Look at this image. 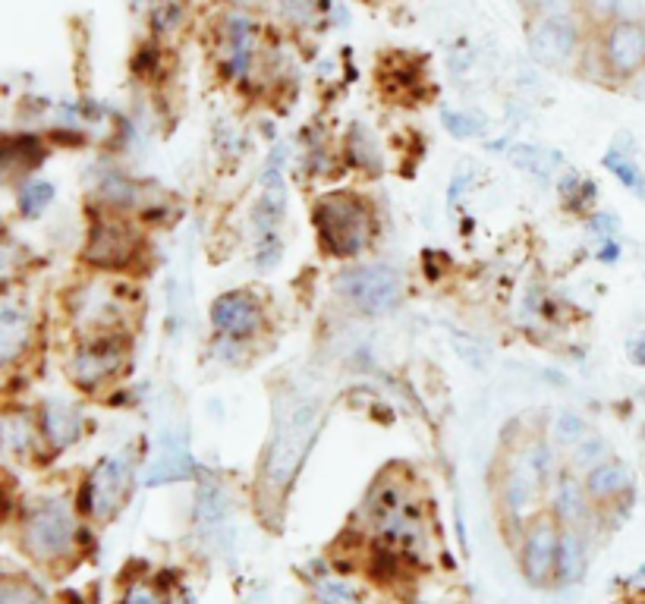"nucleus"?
<instances>
[{
    "label": "nucleus",
    "instance_id": "14",
    "mask_svg": "<svg viewBox=\"0 0 645 604\" xmlns=\"http://www.w3.org/2000/svg\"><path fill=\"white\" fill-rule=\"evenodd\" d=\"M29 338H32L29 309L16 306L13 296H7L3 309H0V360L3 363H16V356L29 346Z\"/></svg>",
    "mask_w": 645,
    "mask_h": 604
},
{
    "label": "nucleus",
    "instance_id": "25",
    "mask_svg": "<svg viewBox=\"0 0 645 604\" xmlns=\"http://www.w3.org/2000/svg\"><path fill=\"white\" fill-rule=\"evenodd\" d=\"M0 604H45L42 592L35 585L20 580H7L0 589Z\"/></svg>",
    "mask_w": 645,
    "mask_h": 604
},
{
    "label": "nucleus",
    "instance_id": "20",
    "mask_svg": "<svg viewBox=\"0 0 645 604\" xmlns=\"http://www.w3.org/2000/svg\"><path fill=\"white\" fill-rule=\"evenodd\" d=\"M604 168L618 176V183H621L623 190H630V193L640 195V198L645 202V173L643 168L636 164V158H633V155H623V151H618V148H611V151L604 155Z\"/></svg>",
    "mask_w": 645,
    "mask_h": 604
},
{
    "label": "nucleus",
    "instance_id": "7",
    "mask_svg": "<svg viewBox=\"0 0 645 604\" xmlns=\"http://www.w3.org/2000/svg\"><path fill=\"white\" fill-rule=\"evenodd\" d=\"M529 54L545 67H564L579 50V25L564 16H535L527 32Z\"/></svg>",
    "mask_w": 645,
    "mask_h": 604
},
{
    "label": "nucleus",
    "instance_id": "28",
    "mask_svg": "<svg viewBox=\"0 0 645 604\" xmlns=\"http://www.w3.org/2000/svg\"><path fill=\"white\" fill-rule=\"evenodd\" d=\"M281 7H284V13H287L290 20L309 23L325 10V0H281Z\"/></svg>",
    "mask_w": 645,
    "mask_h": 604
},
{
    "label": "nucleus",
    "instance_id": "1",
    "mask_svg": "<svg viewBox=\"0 0 645 604\" xmlns=\"http://www.w3.org/2000/svg\"><path fill=\"white\" fill-rule=\"evenodd\" d=\"M321 429V407L315 400H296L290 410L278 412L274 422V437L264 454L262 466V488L274 501L290 488L296 479L303 459L309 454L312 441Z\"/></svg>",
    "mask_w": 645,
    "mask_h": 604
},
{
    "label": "nucleus",
    "instance_id": "26",
    "mask_svg": "<svg viewBox=\"0 0 645 604\" xmlns=\"http://www.w3.org/2000/svg\"><path fill=\"white\" fill-rule=\"evenodd\" d=\"M554 437L561 444H579V441H586V422L576 412H561L554 419Z\"/></svg>",
    "mask_w": 645,
    "mask_h": 604
},
{
    "label": "nucleus",
    "instance_id": "34",
    "mask_svg": "<svg viewBox=\"0 0 645 604\" xmlns=\"http://www.w3.org/2000/svg\"><path fill=\"white\" fill-rule=\"evenodd\" d=\"M618 227H621V224H618V218H614V215H608V212H601V215H596V218L589 220V230L596 233L598 240H604V242L614 240Z\"/></svg>",
    "mask_w": 645,
    "mask_h": 604
},
{
    "label": "nucleus",
    "instance_id": "22",
    "mask_svg": "<svg viewBox=\"0 0 645 604\" xmlns=\"http://www.w3.org/2000/svg\"><path fill=\"white\" fill-rule=\"evenodd\" d=\"M579 573H582V538H579L576 532H564L557 577H561L564 582H574Z\"/></svg>",
    "mask_w": 645,
    "mask_h": 604
},
{
    "label": "nucleus",
    "instance_id": "10",
    "mask_svg": "<svg viewBox=\"0 0 645 604\" xmlns=\"http://www.w3.org/2000/svg\"><path fill=\"white\" fill-rule=\"evenodd\" d=\"M212 324L224 340H252L264 324V312L259 299L246 290H230L217 296L212 306Z\"/></svg>",
    "mask_w": 645,
    "mask_h": 604
},
{
    "label": "nucleus",
    "instance_id": "13",
    "mask_svg": "<svg viewBox=\"0 0 645 604\" xmlns=\"http://www.w3.org/2000/svg\"><path fill=\"white\" fill-rule=\"evenodd\" d=\"M195 476V463H192L190 447L183 435H168L161 441L158 459L151 463V469L145 472V485H168V482H186Z\"/></svg>",
    "mask_w": 645,
    "mask_h": 604
},
{
    "label": "nucleus",
    "instance_id": "27",
    "mask_svg": "<svg viewBox=\"0 0 645 604\" xmlns=\"http://www.w3.org/2000/svg\"><path fill=\"white\" fill-rule=\"evenodd\" d=\"M441 123L454 133V136H460V139H469V136H476L478 129H482V121H476L473 114H460V111H441Z\"/></svg>",
    "mask_w": 645,
    "mask_h": 604
},
{
    "label": "nucleus",
    "instance_id": "23",
    "mask_svg": "<svg viewBox=\"0 0 645 604\" xmlns=\"http://www.w3.org/2000/svg\"><path fill=\"white\" fill-rule=\"evenodd\" d=\"M3 441H7L10 451L25 454L32 447V425H29V419L20 415V412H7L3 415Z\"/></svg>",
    "mask_w": 645,
    "mask_h": 604
},
{
    "label": "nucleus",
    "instance_id": "38",
    "mask_svg": "<svg viewBox=\"0 0 645 604\" xmlns=\"http://www.w3.org/2000/svg\"><path fill=\"white\" fill-rule=\"evenodd\" d=\"M618 255H621V246L614 240H608L601 249H598V262H608V265H614L618 262Z\"/></svg>",
    "mask_w": 645,
    "mask_h": 604
},
{
    "label": "nucleus",
    "instance_id": "16",
    "mask_svg": "<svg viewBox=\"0 0 645 604\" xmlns=\"http://www.w3.org/2000/svg\"><path fill=\"white\" fill-rule=\"evenodd\" d=\"M42 422H45V435H48L50 447H57V451L70 447L72 441L79 437V432H82V412L70 407V403H60V400H54V403L45 407Z\"/></svg>",
    "mask_w": 645,
    "mask_h": 604
},
{
    "label": "nucleus",
    "instance_id": "39",
    "mask_svg": "<svg viewBox=\"0 0 645 604\" xmlns=\"http://www.w3.org/2000/svg\"><path fill=\"white\" fill-rule=\"evenodd\" d=\"M239 7H249V3H259V0H237Z\"/></svg>",
    "mask_w": 645,
    "mask_h": 604
},
{
    "label": "nucleus",
    "instance_id": "36",
    "mask_svg": "<svg viewBox=\"0 0 645 604\" xmlns=\"http://www.w3.org/2000/svg\"><path fill=\"white\" fill-rule=\"evenodd\" d=\"M626 353H630V360H633L636 365H645V331L626 343Z\"/></svg>",
    "mask_w": 645,
    "mask_h": 604
},
{
    "label": "nucleus",
    "instance_id": "31",
    "mask_svg": "<svg viewBox=\"0 0 645 604\" xmlns=\"http://www.w3.org/2000/svg\"><path fill=\"white\" fill-rule=\"evenodd\" d=\"M318 602L321 604H359L353 589L343 582H318Z\"/></svg>",
    "mask_w": 645,
    "mask_h": 604
},
{
    "label": "nucleus",
    "instance_id": "30",
    "mask_svg": "<svg viewBox=\"0 0 645 604\" xmlns=\"http://www.w3.org/2000/svg\"><path fill=\"white\" fill-rule=\"evenodd\" d=\"M451 343H454V350L466 360L469 365H476V368H482L485 365V360H488V350L478 343V340H469L466 334H454L451 338Z\"/></svg>",
    "mask_w": 645,
    "mask_h": 604
},
{
    "label": "nucleus",
    "instance_id": "11",
    "mask_svg": "<svg viewBox=\"0 0 645 604\" xmlns=\"http://www.w3.org/2000/svg\"><path fill=\"white\" fill-rule=\"evenodd\" d=\"M284 202H287V190H284V148H274V155H271L262 176V198L256 205L259 242L278 240V227H281V218H284Z\"/></svg>",
    "mask_w": 645,
    "mask_h": 604
},
{
    "label": "nucleus",
    "instance_id": "4",
    "mask_svg": "<svg viewBox=\"0 0 645 604\" xmlns=\"http://www.w3.org/2000/svg\"><path fill=\"white\" fill-rule=\"evenodd\" d=\"M76 538V520L64 501H42L32 508L23 520V545L29 555L42 563L60 560L70 555Z\"/></svg>",
    "mask_w": 645,
    "mask_h": 604
},
{
    "label": "nucleus",
    "instance_id": "19",
    "mask_svg": "<svg viewBox=\"0 0 645 604\" xmlns=\"http://www.w3.org/2000/svg\"><path fill=\"white\" fill-rule=\"evenodd\" d=\"M510 161L520 170L532 173V176H539V180H551L554 168L561 164V155L542 146H513L510 148Z\"/></svg>",
    "mask_w": 645,
    "mask_h": 604
},
{
    "label": "nucleus",
    "instance_id": "33",
    "mask_svg": "<svg viewBox=\"0 0 645 604\" xmlns=\"http://www.w3.org/2000/svg\"><path fill=\"white\" fill-rule=\"evenodd\" d=\"M598 463H604V441H579V447H576V466H598Z\"/></svg>",
    "mask_w": 645,
    "mask_h": 604
},
{
    "label": "nucleus",
    "instance_id": "9",
    "mask_svg": "<svg viewBox=\"0 0 645 604\" xmlns=\"http://www.w3.org/2000/svg\"><path fill=\"white\" fill-rule=\"evenodd\" d=\"M601 60L618 79H630L645 67V23L618 20L608 25L601 42Z\"/></svg>",
    "mask_w": 645,
    "mask_h": 604
},
{
    "label": "nucleus",
    "instance_id": "18",
    "mask_svg": "<svg viewBox=\"0 0 645 604\" xmlns=\"http://www.w3.org/2000/svg\"><path fill=\"white\" fill-rule=\"evenodd\" d=\"M586 498H589L586 485H579L570 476H564L557 482V488H554V513H557V520L576 523L586 513Z\"/></svg>",
    "mask_w": 645,
    "mask_h": 604
},
{
    "label": "nucleus",
    "instance_id": "24",
    "mask_svg": "<svg viewBox=\"0 0 645 604\" xmlns=\"http://www.w3.org/2000/svg\"><path fill=\"white\" fill-rule=\"evenodd\" d=\"M561 195H564V202H567L574 212H586V208L596 202V186H592L589 180H582V176H567V180L561 183Z\"/></svg>",
    "mask_w": 645,
    "mask_h": 604
},
{
    "label": "nucleus",
    "instance_id": "12",
    "mask_svg": "<svg viewBox=\"0 0 645 604\" xmlns=\"http://www.w3.org/2000/svg\"><path fill=\"white\" fill-rule=\"evenodd\" d=\"M136 252V233L120 224V220H101L89 246H86V259L98 267H123Z\"/></svg>",
    "mask_w": 645,
    "mask_h": 604
},
{
    "label": "nucleus",
    "instance_id": "32",
    "mask_svg": "<svg viewBox=\"0 0 645 604\" xmlns=\"http://www.w3.org/2000/svg\"><path fill=\"white\" fill-rule=\"evenodd\" d=\"M133 193H136L133 183H129V180H120V176L117 180H108V183L101 186V198H104L108 205H117V208H123V205L133 198Z\"/></svg>",
    "mask_w": 645,
    "mask_h": 604
},
{
    "label": "nucleus",
    "instance_id": "35",
    "mask_svg": "<svg viewBox=\"0 0 645 604\" xmlns=\"http://www.w3.org/2000/svg\"><path fill=\"white\" fill-rule=\"evenodd\" d=\"M123 604H158V595H155L151 589H145V585H133V589L126 592Z\"/></svg>",
    "mask_w": 645,
    "mask_h": 604
},
{
    "label": "nucleus",
    "instance_id": "5",
    "mask_svg": "<svg viewBox=\"0 0 645 604\" xmlns=\"http://www.w3.org/2000/svg\"><path fill=\"white\" fill-rule=\"evenodd\" d=\"M129 356V346L120 334H95L72 353L70 375L82 390H95L108 378H114Z\"/></svg>",
    "mask_w": 645,
    "mask_h": 604
},
{
    "label": "nucleus",
    "instance_id": "8",
    "mask_svg": "<svg viewBox=\"0 0 645 604\" xmlns=\"http://www.w3.org/2000/svg\"><path fill=\"white\" fill-rule=\"evenodd\" d=\"M561 542H564V532L557 529V523L548 520V516L535 520L527 529L520 560H523V577H527L532 585H548V582L557 577Z\"/></svg>",
    "mask_w": 645,
    "mask_h": 604
},
{
    "label": "nucleus",
    "instance_id": "21",
    "mask_svg": "<svg viewBox=\"0 0 645 604\" xmlns=\"http://www.w3.org/2000/svg\"><path fill=\"white\" fill-rule=\"evenodd\" d=\"M50 198H54V183H48V180H29L20 190V212H23L25 218H35V215H42L48 208Z\"/></svg>",
    "mask_w": 645,
    "mask_h": 604
},
{
    "label": "nucleus",
    "instance_id": "15",
    "mask_svg": "<svg viewBox=\"0 0 645 604\" xmlns=\"http://www.w3.org/2000/svg\"><path fill=\"white\" fill-rule=\"evenodd\" d=\"M630 488H633V472H630V466L621 463V459H604V463L592 466L589 476H586V491H589V498L598 501V504L621 498Z\"/></svg>",
    "mask_w": 645,
    "mask_h": 604
},
{
    "label": "nucleus",
    "instance_id": "6",
    "mask_svg": "<svg viewBox=\"0 0 645 604\" xmlns=\"http://www.w3.org/2000/svg\"><path fill=\"white\" fill-rule=\"evenodd\" d=\"M129 476H133V459L129 454L104 459L92 472V479L86 482L82 491V510L92 513L95 520L114 516L123 504V498L129 494Z\"/></svg>",
    "mask_w": 645,
    "mask_h": 604
},
{
    "label": "nucleus",
    "instance_id": "3",
    "mask_svg": "<svg viewBox=\"0 0 645 604\" xmlns=\"http://www.w3.org/2000/svg\"><path fill=\"white\" fill-rule=\"evenodd\" d=\"M340 296L357 306L359 312L382 315L400 306L404 299V277L391 265H353L337 277Z\"/></svg>",
    "mask_w": 645,
    "mask_h": 604
},
{
    "label": "nucleus",
    "instance_id": "37",
    "mask_svg": "<svg viewBox=\"0 0 645 604\" xmlns=\"http://www.w3.org/2000/svg\"><path fill=\"white\" fill-rule=\"evenodd\" d=\"M626 92H630V98H636V101H645V67L636 76L626 79Z\"/></svg>",
    "mask_w": 645,
    "mask_h": 604
},
{
    "label": "nucleus",
    "instance_id": "29",
    "mask_svg": "<svg viewBox=\"0 0 645 604\" xmlns=\"http://www.w3.org/2000/svg\"><path fill=\"white\" fill-rule=\"evenodd\" d=\"M350 155H353V161L359 164V155H365V164L369 168H378V155H375V148H372V136L357 126V129H350Z\"/></svg>",
    "mask_w": 645,
    "mask_h": 604
},
{
    "label": "nucleus",
    "instance_id": "2",
    "mask_svg": "<svg viewBox=\"0 0 645 604\" xmlns=\"http://www.w3.org/2000/svg\"><path fill=\"white\" fill-rule=\"evenodd\" d=\"M315 230L335 259L359 255L375 233L369 205L353 193H328L315 202Z\"/></svg>",
    "mask_w": 645,
    "mask_h": 604
},
{
    "label": "nucleus",
    "instance_id": "17",
    "mask_svg": "<svg viewBox=\"0 0 645 604\" xmlns=\"http://www.w3.org/2000/svg\"><path fill=\"white\" fill-rule=\"evenodd\" d=\"M252 45H256V25L252 20L234 13L227 20V70L242 76L252 67Z\"/></svg>",
    "mask_w": 645,
    "mask_h": 604
}]
</instances>
